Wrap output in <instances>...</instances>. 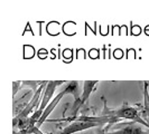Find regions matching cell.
Returning a JSON list of instances; mask_svg holds the SVG:
<instances>
[{"label": "cell", "instance_id": "cell-7", "mask_svg": "<svg viewBox=\"0 0 149 134\" xmlns=\"http://www.w3.org/2000/svg\"><path fill=\"white\" fill-rule=\"evenodd\" d=\"M14 134H45V133H43L39 130V127L37 125H34V126L25 127V128H22V130H18V132L14 130Z\"/></svg>", "mask_w": 149, "mask_h": 134}, {"label": "cell", "instance_id": "cell-3", "mask_svg": "<svg viewBox=\"0 0 149 134\" xmlns=\"http://www.w3.org/2000/svg\"><path fill=\"white\" fill-rule=\"evenodd\" d=\"M97 83H99L97 81H85V82L83 83L84 85H83L82 96H81V98L79 101H74V103L72 105V110H71V117H70V119H76L75 116H76L77 112L81 110V107H82L83 105L86 104L89 102L90 95H91L92 90L94 89V87H95V85H97Z\"/></svg>", "mask_w": 149, "mask_h": 134}, {"label": "cell", "instance_id": "cell-6", "mask_svg": "<svg viewBox=\"0 0 149 134\" xmlns=\"http://www.w3.org/2000/svg\"><path fill=\"white\" fill-rule=\"evenodd\" d=\"M143 119L149 123V82H143Z\"/></svg>", "mask_w": 149, "mask_h": 134}, {"label": "cell", "instance_id": "cell-8", "mask_svg": "<svg viewBox=\"0 0 149 134\" xmlns=\"http://www.w3.org/2000/svg\"><path fill=\"white\" fill-rule=\"evenodd\" d=\"M105 127L104 126L97 127V128H95V134H107V130H108V128H105Z\"/></svg>", "mask_w": 149, "mask_h": 134}, {"label": "cell", "instance_id": "cell-2", "mask_svg": "<svg viewBox=\"0 0 149 134\" xmlns=\"http://www.w3.org/2000/svg\"><path fill=\"white\" fill-rule=\"evenodd\" d=\"M102 115L104 116H113V117H118V119H131V122H137L139 124L143 125L145 127L149 128V123L146 122L142 119L139 114V112L134 110L131 106H122L118 110H107V105L104 106V110Z\"/></svg>", "mask_w": 149, "mask_h": 134}, {"label": "cell", "instance_id": "cell-4", "mask_svg": "<svg viewBox=\"0 0 149 134\" xmlns=\"http://www.w3.org/2000/svg\"><path fill=\"white\" fill-rule=\"evenodd\" d=\"M74 122H72L71 124H68L67 126H65L62 131L60 132V134H75L76 132L80 131H84L88 128H97L100 126H104L102 124L99 123H93V122H89L86 121L84 116H80L73 119Z\"/></svg>", "mask_w": 149, "mask_h": 134}, {"label": "cell", "instance_id": "cell-1", "mask_svg": "<svg viewBox=\"0 0 149 134\" xmlns=\"http://www.w3.org/2000/svg\"><path fill=\"white\" fill-rule=\"evenodd\" d=\"M47 84H48L47 81H43V82H42L40 86H39L37 90L34 93L33 97L30 98V101L27 103V105L25 106V108L14 119V126L17 124V122L19 123V122H22V121L27 119L29 116H31V115L39 108L42 98H43V93H44V89H45V87L47 86Z\"/></svg>", "mask_w": 149, "mask_h": 134}, {"label": "cell", "instance_id": "cell-5", "mask_svg": "<svg viewBox=\"0 0 149 134\" xmlns=\"http://www.w3.org/2000/svg\"><path fill=\"white\" fill-rule=\"evenodd\" d=\"M107 134H148L145 131V126L137 122H128L121 124V126L113 132H107Z\"/></svg>", "mask_w": 149, "mask_h": 134}]
</instances>
